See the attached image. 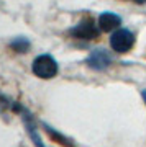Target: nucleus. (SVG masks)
I'll list each match as a JSON object with an SVG mask.
<instances>
[{
	"label": "nucleus",
	"mask_w": 146,
	"mask_h": 147,
	"mask_svg": "<svg viewBox=\"0 0 146 147\" xmlns=\"http://www.w3.org/2000/svg\"><path fill=\"white\" fill-rule=\"evenodd\" d=\"M31 70L40 79H53V77H56L59 67H57L56 59L53 57V56H49V54H41V56H38L33 61Z\"/></svg>",
	"instance_id": "1"
},
{
	"label": "nucleus",
	"mask_w": 146,
	"mask_h": 147,
	"mask_svg": "<svg viewBox=\"0 0 146 147\" xmlns=\"http://www.w3.org/2000/svg\"><path fill=\"white\" fill-rule=\"evenodd\" d=\"M133 44H135V34L130 30H125V28H118L110 36V46H112V49L120 54L128 53L133 47Z\"/></svg>",
	"instance_id": "2"
},
{
	"label": "nucleus",
	"mask_w": 146,
	"mask_h": 147,
	"mask_svg": "<svg viewBox=\"0 0 146 147\" xmlns=\"http://www.w3.org/2000/svg\"><path fill=\"white\" fill-rule=\"evenodd\" d=\"M99 33H100V28L95 25V21L92 18H84L74 28L69 30V34L72 38H76V39H85V41L95 39V38L99 36Z\"/></svg>",
	"instance_id": "3"
},
{
	"label": "nucleus",
	"mask_w": 146,
	"mask_h": 147,
	"mask_svg": "<svg viewBox=\"0 0 146 147\" xmlns=\"http://www.w3.org/2000/svg\"><path fill=\"white\" fill-rule=\"evenodd\" d=\"M110 64H112V56L104 47H97L94 51H90V54L87 56V65L92 70H97V72L105 70L110 67Z\"/></svg>",
	"instance_id": "4"
},
{
	"label": "nucleus",
	"mask_w": 146,
	"mask_h": 147,
	"mask_svg": "<svg viewBox=\"0 0 146 147\" xmlns=\"http://www.w3.org/2000/svg\"><path fill=\"white\" fill-rule=\"evenodd\" d=\"M21 113V119H23V123H25V127L26 131H28V134H30V137L33 139V142H35V146L36 147H44V144H43L41 137H40V134H38V129H36V123H35V119L31 118V115L28 113V111L23 108V106L18 105V110Z\"/></svg>",
	"instance_id": "5"
},
{
	"label": "nucleus",
	"mask_w": 146,
	"mask_h": 147,
	"mask_svg": "<svg viewBox=\"0 0 146 147\" xmlns=\"http://www.w3.org/2000/svg\"><path fill=\"white\" fill-rule=\"evenodd\" d=\"M121 25V16H118L117 13H112V11H104L102 15L99 16V28L100 31H117L118 26Z\"/></svg>",
	"instance_id": "6"
},
{
	"label": "nucleus",
	"mask_w": 146,
	"mask_h": 147,
	"mask_svg": "<svg viewBox=\"0 0 146 147\" xmlns=\"http://www.w3.org/2000/svg\"><path fill=\"white\" fill-rule=\"evenodd\" d=\"M43 126L46 127V131L49 132V136L53 137V139H54V141L56 142H59V144H61V146H66V147H72V142L69 141L68 137L66 136H63V134H59V132L56 131V129H54V127H51L49 126V124H46V123H43Z\"/></svg>",
	"instance_id": "7"
},
{
	"label": "nucleus",
	"mask_w": 146,
	"mask_h": 147,
	"mask_svg": "<svg viewBox=\"0 0 146 147\" xmlns=\"http://www.w3.org/2000/svg\"><path fill=\"white\" fill-rule=\"evenodd\" d=\"M10 47L15 49L16 53H26L30 49V41L26 38H16V39H13L10 42Z\"/></svg>",
	"instance_id": "8"
},
{
	"label": "nucleus",
	"mask_w": 146,
	"mask_h": 147,
	"mask_svg": "<svg viewBox=\"0 0 146 147\" xmlns=\"http://www.w3.org/2000/svg\"><path fill=\"white\" fill-rule=\"evenodd\" d=\"M16 108H18V103L12 101L10 98H7V96H3V95H0V113H3L5 110L16 111Z\"/></svg>",
	"instance_id": "9"
},
{
	"label": "nucleus",
	"mask_w": 146,
	"mask_h": 147,
	"mask_svg": "<svg viewBox=\"0 0 146 147\" xmlns=\"http://www.w3.org/2000/svg\"><path fill=\"white\" fill-rule=\"evenodd\" d=\"M141 96H143V100H145V103H146V88L141 92Z\"/></svg>",
	"instance_id": "10"
},
{
	"label": "nucleus",
	"mask_w": 146,
	"mask_h": 147,
	"mask_svg": "<svg viewBox=\"0 0 146 147\" xmlns=\"http://www.w3.org/2000/svg\"><path fill=\"white\" fill-rule=\"evenodd\" d=\"M136 3H146V0H135Z\"/></svg>",
	"instance_id": "11"
}]
</instances>
